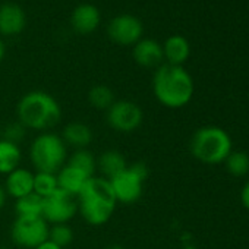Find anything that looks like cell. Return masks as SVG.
Here are the masks:
<instances>
[{
	"label": "cell",
	"instance_id": "5bb4252c",
	"mask_svg": "<svg viewBox=\"0 0 249 249\" xmlns=\"http://www.w3.org/2000/svg\"><path fill=\"white\" fill-rule=\"evenodd\" d=\"M100 22H101L100 11L97 9V6L91 3H82L76 6L71 18V24L73 30L84 36L94 33L98 28Z\"/></svg>",
	"mask_w": 249,
	"mask_h": 249
},
{
	"label": "cell",
	"instance_id": "f1b7e54d",
	"mask_svg": "<svg viewBox=\"0 0 249 249\" xmlns=\"http://www.w3.org/2000/svg\"><path fill=\"white\" fill-rule=\"evenodd\" d=\"M6 198H8V195H6V191H5V188L0 185V211H2V208L5 207V204H6Z\"/></svg>",
	"mask_w": 249,
	"mask_h": 249
},
{
	"label": "cell",
	"instance_id": "8992f818",
	"mask_svg": "<svg viewBox=\"0 0 249 249\" xmlns=\"http://www.w3.org/2000/svg\"><path fill=\"white\" fill-rule=\"evenodd\" d=\"M148 167L141 163L128 164L126 169L110 179L111 189L117 199V204L131 205L138 202L144 195V186L148 179Z\"/></svg>",
	"mask_w": 249,
	"mask_h": 249
},
{
	"label": "cell",
	"instance_id": "277c9868",
	"mask_svg": "<svg viewBox=\"0 0 249 249\" xmlns=\"http://www.w3.org/2000/svg\"><path fill=\"white\" fill-rule=\"evenodd\" d=\"M191 154L204 164L224 163L233 151L230 135L218 126H202L195 131L189 141Z\"/></svg>",
	"mask_w": 249,
	"mask_h": 249
},
{
	"label": "cell",
	"instance_id": "44dd1931",
	"mask_svg": "<svg viewBox=\"0 0 249 249\" xmlns=\"http://www.w3.org/2000/svg\"><path fill=\"white\" fill-rule=\"evenodd\" d=\"M66 164L82 170L89 178L95 176V172H97V159L88 148L75 150L71 156H68Z\"/></svg>",
	"mask_w": 249,
	"mask_h": 249
},
{
	"label": "cell",
	"instance_id": "484cf974",
	"mask_svg": "<svg viewBox=\"0 0 249 249\" xmlns=\"http://www.w3.org/2000/svg\"><path fill=\"white\" fill-rule=\"evenodd\" d=\"M27 131L28 129L19 120H15V122L8 123L6 126L2 129V138L9 141V142L17 144V145H21V142L27 138Z\"/></svg>",
	"mask_w": 249,
	"mask_h": 249
},
{
	"label": "cell",
	"instance_id": "4fadbf2b",
	"mask_svg": "<svg viewBox=\"0 0 249 249\" xmlns=\"http://www.w3.org/2000/svg\"><path fill=\"white\" fill-rule=\"evenodd\" d=\"M3 188L6 191V195L12 196L14 199H19L34 192V173L28 169L18 167L6 175Z\"/></svg>",
	"mask_w": 249,
	"mask_h": 249
},
{
	"label": "cell",
	"instance_id": "e0dca14e",
	"mask_svg": "<svg viewBox=\"0 0 249 249\" xmlns=\"http://www.w3.org/2000/svg\"><path fill=\"white\" fill-rule=\"evenodd\" d=\"M163 54L169 65L182 66L191 54L189 41L183 36H172L163 44Z\"/></svg>",
	"mask_w": 249,
	"mask_h": 249
},
{
	"label": "cell",
	"instance_id": "30bf717a",
	"mask_svg": "<svg viewBox=\"0 0 249 249\" xmlns=\"http://www.w3.org/2000/svg\"><path fill=\"white\" fill-rule=\"evenodd\" d=\"M107 34L119 46H135L142 38L144 25L135 15L123 14L110 21Z\"/></svg>",
	"mask_w": 249,
	"mask_h": 249
},
{
	"label": "cell",
	"instance_id": "603a6c76",
	"mask_svg": "<svg viewBox=\"0 0 249 249\" xmlns=\"http://www.w3.org/2000/svg\"><path fill=\"white\" fill-rule=\"evenodd\" d=\"M59 189L56 173L47 172H36L34 173V194L41 196L43 199L50 196Z\"/></svg>",
	"mask_w": 249,
	"mask_h": 249
},
{
	"label": "cell",
	"instance_id": "7c38bea8",
	"mask_svg": "<svg viewBox=\"0 0 249 249\" xmlns=\"http://www.w3.org/2000/svg\"><path fill=\"white\" fill-rule=\"evenodd\" d=\"M134 60L142 68H159L163 65V46L153 38H141L134 46Z\"/></svg>",
	"mask_w": 249,
	"mask_h": 249
},
{
	"label": "cell",
	"instance_id": "ffe728a7",
	"mask_svg": "<svg viewBox=\"0 0 249 249\" xmlns=\"http://www.w3.org/2000/svg\"><path fill=\"white\" fill-rule=\"evenodd\" d=\"M44 199L31 192L19 199H15V211L18 217H43Z\"/></svg>",
	"mask_w": 249,
	"mask_h": 249
},
{
	"label": "cell",
	"instance_id": "d6a6232c",
	"mask_svg": "<svg viewBox=\"0 0 249 249\" xmlns=\"http://www.w3.org/2000/svg\"><path fill=\"white\" fill-rule=\"evenodd\" d=\"M0 249H6V248H0Z\"/></svg>",
	"mask_w": 249,
	"mask_h": 249
},
{
	"label": "cell",
	"instance_id": "7a4b0ae2",
	"mask_svg": "<svg viewBox=\"0 0 249 249\" xmlns=\"http://www.w3.org/2000/svg\"><path fill=\"white\" fill-rule=\"evenodd\" d=\"M17 117L28 131L49 132L60 123L62 107L52 94L36 89L21 97Z\"/></svg>",
	"mask_w": 249,
	"mask_h": 249
},
{
	"label": "cell",
	"instance_id": "f546056e",
	"mask_svg": "<svg viewBox=\"0 0 249 249\" xmlns=\"http://www.w3.org/2000/svg\"><path fill=\"white\" fill-rule=\"evenodd\" d=\"M5 54H6V46L2 41V38H0V63H2V60L5 59Z\"/></svg>",
	"mask_w": 249,
	"mask_h": 249
},
{
	"label": "cell",
	"instance_id": "3957f363",
	"mask_svg": "<svg viewBox=\"0 0 249 249\" xmlns=\"http://www.w3.org/2000/svg\"><path fill=\"white\" fill-rule=\"evenodd\" d=\"M78 213L91 226L106 224L117 205V199L107 179L92 176L76 196Z\"/></svg>",
	"mask_w": 249,
	"mask_h": 249
},
{
	"label": "cell",
	"instance_id": "7402d4cb",
	"mask_svg": "<svg viewBox=\"0 0 249 249\" xmlns=\"http://www.w3.org/2000/svg\"><path fill=\"white\" fill-rule=\"evenodd\" d=\"M88 101L94 108L107 111L116 100L114 92L107 85H94L88 92Z\"/></svg>",
	"mask_w": 249,
	"mask_h": 249
},
{
	"label": "cell",
	"instance_id": "6da1fadb",
	"mask_svg": "<svg viewBox=\"0 0 249 249\" xmlns=\"http://www.w3.org/2000/svg\"><path fill=\"white\" fill-rule=\"evenodd\" d=\"M153 92L157 101L167 108H182L194 97L195 84L183 66L163 63L153 76Z\"/></svg>",
	"mask_w": 249,
	"mask_h": 249
},
{
	"label": "cell",
	"instance_id": "1f68e13d",
	"mask_svg": "<svg viewBox=\"0 0 249 249\" xmlns=\"http://www.w3.org/2000/svg\"><path fill=\"white\" fill-rule=\"evenodd\" d=\"M0 140H2V128H0Z\"/></svg>",
	"mask_w": 249,
	"mask_h": 249
},
{
	"label": "cell",
	"instance_id": "d4e9b609",
	"mask_svg": "<svg viewBox=\"0 0 249 249\" xmlns=\"http://www.w3.org/2000/svg\"><path fill=\"white\" fill-rule=\"evenodd\" d=\"M73 230L69 224H53L49 230V240L60 248H66L73 242Z\"/></svg>",
	"mask_w": 249,
	"mask_h": 249
},
{
	"label": "cell",
	"instance_id": "8fae6325",
	"mask_svg": "<svg viewBox=\"0 0 249 249\" xmlns=\"http://www.w3.org/2000/svg\"><path fill=\"white\" fill-rule=\"evenodd\" d=\"M27 25L25 11L12 2L0 6V34L2 36H18L24 31Z\"/></svg>",
	"mask_w": 249,
	"mask_h": 249
},
{
	"label": "cell",
	"instance_id": "9a60e30c",
	"mask_svg": "<svg viewBox=\"0 0 249 249\" xmlns=\"http://www.w3.org/2000/svg\"><path fill=\"white\" fill-rule=\"evenodd\" d=\"M57 185L59 189L65 191L66 194L72 195V196H78L79 192L84 189V186L87 185V182L91 179L88 175H85L82 170L72 167L69 164H65L57 173Z\"/></svg>",
	"mask_w": 249,
	"mask_h": 249
},
{
	"label": "cell",
	"instance_id": "d6986e66",
	"mask_svg": "<svg viewBox=\"0 0 249 249\" xmlns=\"http://www.w3.org/2000/svg\"><path fill=\"white\" fill-rule=\"evenodd\" d=\"M22 151L21 145L0 140V175H9L21 166Z\"/></svg>",
	"mask_w": 249,
	"mask_h": 249
},
{
	"label": "cell",
	"instance_id": "2e32d148",
	"mask_svg": "<svg viewBox=\"0 0 249 249\" xmlns=\"http://www.w3.org/2000/svg\"><path fill=\"white\" fill-rule=\"evenodd\" d=\"M94 134L92 129L87 123L82 122H71L63 128L62 140L65 141L66 147H72L75 150L88 148V145L92 142Z\"/></svg>",
	"mask_w": 249,
	"mask_h": 249
},
{
	"label": "cell",
	"instance_id": "ba28073f",
	"mask_svg": "<svg viewBox=\"0 0 249 249\" xmlns=\"http://www.w3.org/2000/svg\"><path fill=\"white\" fill-rule=\"evenodd\" d=\"M107 124L119 134H132L144 122V111L135 101L116 100L106 111Z\"/></svg>",
	"mask_w": 249,
	"mask_h": 249
},
{
	"label": "cell",
	"instance_id": "9c48e42d",
	"mask_svg": "<svg viewBox=\"0 0 249 249\" xmlns=\"http://www.w3.org/2000/svg\"><path fill=\"white\" fill-rule=\"evenodd\" d=\"M78 214L76 198L57 189L43 202V218L50 224H68Z\"/></svg>",
	"mask_w": 249,
	"mask_h": 249
},
{
	"label": "cell",
	"instance_id": "4dcf8cb0",
	"mask_svg": "<svg viewBox=\"0 0 249 249\" xmlns=\"http://www.w3.org/2000/svg\"><path fill=\"white\" fill-rule=\"evenodd\" d=\"M104 249H124L122 245H117V243H114V245H110V246H106Z\"/></svg>",
	"mask_w": 249,
	"mask_h": 249
},
{
	"label": "cell",
	"instance_id": "4316f807",
	"mask_svg": "<svg viewBox=\"0 0 249 249\" xmlns=\"http://www.w3.org/2000/svg\"><path fill=\"white\" fill-rule=\"evenodd\" d=\"M240 201H242V205L249 211V182H246L240 191Z\"/></svg>",
	"mask_w": 249,
	"mask_h": 249
},
{
	"label": "cell",
	"instance_id": "cb8c5ba5",
	"mask_svg": "<svg viewBox=\"0 0 249 249\" xmlns=\"http://www.w3.org/2000/svg\"><path fill=\"white\" fill-rule=\"evenodd\" d=\"M226 170L234 178H243L249 173V156L243 151H231L224 160Z\"/></svg>",
	"mask_w": 249,
	"mask_h": 249
},
{
	"label": "cell",
	"instance_id": "52a82bcc",
	"mask_svg": "<svg viewBox=\"0 0 249 249\" xmlns=\"http://www.w3.org/2000/svg\"><path fill=\"white\" fill-rule=\"evenodd\" d=\"M50 224L43 217H18L11 226L12 242L24 249H36L49 239Z\"/></svg>",
	"mask_w": 249,
	"mask_h": 249
},
{
	"label": "cell",
	"instance_id": "ac0fdd59",
	"mask_svg": "<svg viewBox=\"0 0 249 249\" xmlns=\"http://www.w3.org/2000/svg\"><path fill=\"white\" fill-rule=\"evenodd\" d=\"M128 166V161L124 156L117 150H107L101 153L97 159V170L100 172L101 178L110 180L120 172H123Z\"/></svg>",
	"mask_w": 249,
	"mask_h": 249
},
{
	"label": "cell",
	"instance_id": "5b68a950",
	"mask_svg": "<svg viewBox=\"0 0 249 249\" xmlns=\"http://www.w3.org/2000/svg\"><path fill=\"white\" fill-rule=\"evenodd\" d=\"M30 160L36 172L57 173L68 160V147L60 135L38 134L30 145Z\"/></svg>",
	"mask_w": 249,
	"mask_h": 249
},
{
	"label": "cell",
	"instance_id": "83f0119b",
	"mask_svg": "<svg viewBox=\"0 0 249 249\" xmlns=\"http://www.w3.org/2000/svg\"><path fill=\"white\" fill-rule=\"evenodd\" d=\"M36 249H63V248H60V246H57V245H54L53 242H50L49 239L46 240V242H43L41 245H38Z\"/></svg>",
	"mask_w": 249,
	"mask_h": 249
}]
</instances>
